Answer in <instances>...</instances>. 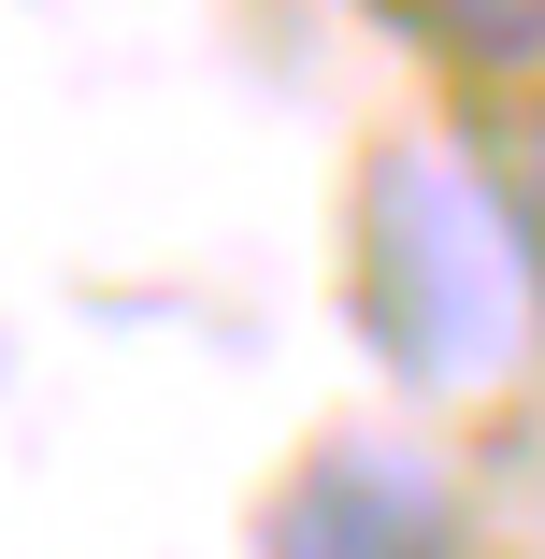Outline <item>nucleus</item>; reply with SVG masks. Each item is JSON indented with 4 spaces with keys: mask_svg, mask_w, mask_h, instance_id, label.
<instances>
[{
    "mask_svg": "<svg viewBox=\"0 0 545 559\" xmlns=\"http://www.w3.org/2000/svg\"><path fill=\"white\" fill-rule=\"evenodd\" d=\"M502 301H517V273H502V230L474 215V187L446 158L388 144L374 187H359V316H374V345L430 388H460V373L502 359Z\"/></svg>",
    "mask_w": 545,
    "mask_h": 559,
    "instance_id": "obj_1",
    "label": "nucleus"
},
{
    "mask_svg": "<svg viewBox=\"0 0 545 559\" xmlns=\"http://www.w3.org/2000/svg\"><path fill=\"white\" fill-rule=\"evenodd\" d=\"M273 559H460V516H446L430 474L345 444V460H316V474L273 502Z\"/></svg>",
    "mask_w": 545,
    "mask_h": 559,
    "instance_id": "obj_2",
    "label": "nucleus"
},
{
    "mask_svg": "<svg viewBox=\"0 0 545 559\" xmlns=\"http://www.w3.org/2000/svg\"><path fill=\"white\" fill-rule=\"evenodd\" d=\"M374 15L460 72H545V0H374Z\"/></svg>",
    "mask_w": 545,
    "mask_h": 559,
    "instance_id": "obj_3",
    "label": "nucleus"
},
{
    "mask_svg": "<svg viewBox=\"0 0 545 559\" xmlns=\"http://www.w3.org/2000/svg\"><path fill=\"white\" fill-rule=\"evenodd\" d=\"M488 230H502V273L545 301V100H517L488 130Z\"/></svg>",
    "mask_w": 545,
    "mask_h": 559,
    "instance_id": "obj_4",
    "label": "nucleus"
}]
</instances>
